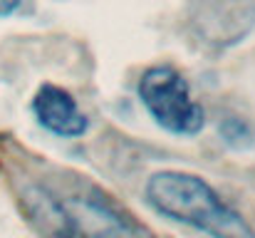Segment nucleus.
<instances>
[{"instance_id":"nucleus-1","label":"nucleus","mask_w":255,"mask_h":238,"mask_svg":"<svg viewBox=\"0 0 255 238\" xmlns=\"http://www.w3.org/2000/svg\"><path fill=\"white\" fill-rule=\"evenodd\" d=\"M144 196L156 214L211 238H255L253 226L196 174L156 171L149 176Z\"/></svg>"},{"instance_id":"nucleus-2","label":"nucleus","mask_w":255,"mask_h":238,"mask_svg":"<svg viewBox=\"0 0 255 238\" xmlns=\"http://www.w3.org/2000/svg\"><path fill=\"white\" fill-rule=\"evenodd\" d=\"M139 99L149 117L171 134L193 137L206 127L203 107L191 97L188 79L171 65L149 67L141 75Z\"/></svg>"},{"instance_id":"nucleus-3","label":"nucleus","mask_w":255,"mask_h":238,"mask_svg":"<svg viewBox=\"0 0 255 238\" xmlns=\"http://www.w3.org/2000/svg\"><path fill=\"white\" fill-rule=\"evenodd\" d=\"M70 238H156L141 221L97 191L62 201Z\"/></svg>"},{"instance_id":"nucleus-4","label":"nucleus","mask_w":255,"mask_h":238,"mask_svg":"<svg viewBox=\"0 0 255 238\" xmlns=\"http://www.w3.org/2000/svg\"><path fill=\"white\" fill-rule=\"evenodd\" d=\"M30 107L37 124L55 137L77 139L89 129V119L80 109L77 99L57 84H42L35 92Z\"/></svg>"},{"instance_id":"nucleus-5","label":"nucleus","mask_w":255,"mask_h":238,"mask_svg":"<svg viewBox=\"0 0 255 238\" xmlns=\"http://www.w3.org/2000/svg\"><path fill=\"white\" fill-rule=\"evenodd\" d=\"M221 137L233 147H238V139H243V147H246V144H251V127L241 117H226L221 122Z\"/></svg>"},{"instance_id":"nucleus-6","label":"nucleus","mask_w":255,"mask_h":238,"mask_svg":"<svg viewBox=\"0 0 255 238\" xmlns=\"http://www.w3.org/2000/svg\"><path fill=\"white\" fill-rule=\"evenodd\" d=\"M17 7H20V0H0V17L12 15Z\"/></svg>"}]
</instances>
